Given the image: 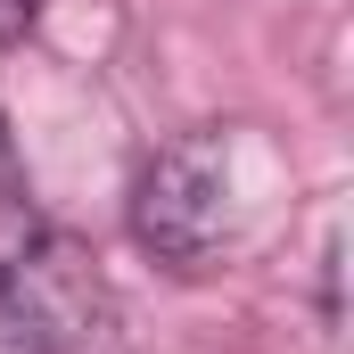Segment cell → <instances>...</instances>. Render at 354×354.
<instances>
[{"instance_id": "6da1fadb", "label": "cell", "mask_w": 354, "mask_h": 354, "mask_svg": "<svg viewBox=\"0 0 354 354\" xmlns=\"http://www.w3.org/2000/svg\"><path fill=\"white\" fill-rule=\"evenodd\" d=\"M0 305L17 313L33 354H115V297L66 231L17 223L0 239Z\"/></svg>"}, {"instance_id": "7a4b0ae2", "label": "cell", "mask_w": 354, "mask_h": 354, "mask_svg": "<svg viewBox=\"0 0 354 354\" xmlns=\"http://www.w3.org/2000/svg\"><path fill=\"white\" fill-rule=\"evenodd\" d=\"M231 231V149L223 132H189L174 149H157L132 181V239L157 264H206Z\"/></svg>"}, {"instance_id": "3957f363", "label": "cell", "mask_w": 354, "mask_h": 354, "mask_svg": "<svg viewBox=\"0 0 354 354\" xmlns=\"http://www.w3.org/2000/svg\"><path fill=\"white\" fill-rule=\"evenodd\" d=\"M33 17H41V0H0V41H25Z\"/></svg>"}, {"instance_id": "277c9868", "label": "cell", "mask_w": 354, "mask_h": 354, "mask_svg": "<svg viewBox=\"0 0 354 354\" xmlns=\"http://www.w3.org/2000/svg\"><path fill=\"white\" fill-rule=\"evenodd\" d=\"M0 354H33V338L17 330V313H8V305H0Z\"/></svg>"}, {"instance_id": "5b68a950", "label": "cell", "mask_w": 354, "mask_h": 354, "mask_svg": "<svg viewBox=\"0 0 354 354\" xmlns=\"http://www.w3.org/2000/svg\"><path fill=\"white\" fill-rule=\"evenodd\" d=\"M17 189V157H8V132H0V198Z\"/></svg>"}]
</instances>
